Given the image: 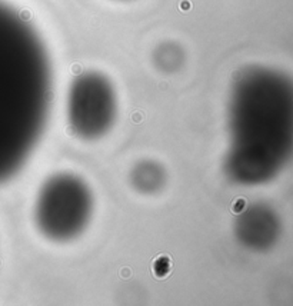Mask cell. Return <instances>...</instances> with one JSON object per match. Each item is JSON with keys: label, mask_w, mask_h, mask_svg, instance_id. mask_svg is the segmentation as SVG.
Masks as SVG:
<instances>
[{"label": "cell", "mask_w": 293, "mask_h": 306, "mask_svg": "<svg viewBox=\"0 0 293 306\" xmlns=\"http://www.w3.org/2000/svg\"><path fill=\"white\" fill-rule=\"evenodd\" d=\"M92 215V190L73 173H56L47 177L36 197V228L52 242L64 243L79 238L87 229Z\"/></svg>", "instance_id": "7a4b0ae2"}, {"label": "cell", "mask_w": 293, "mask_h": 306, "mask_svg": "<svg viewBox=\"0 0 293 306\" xmlns=\"http://www.w3.org/2000/svg\"><path fill=\"white\" fill-rule=\"evenodd\" d=\"M66 116L76 138L87 142L102 139L117 118V97L112 82L99 72L76 76L67 92Z\"/></svg>", "instance_id": "3957f363"}, {"label": "cell", "mask_w": 293, "mask_h": 306, "mask_svg": "<svg viewBox=\"0 0 293 306\" xmlns=\"http://www.w3.org/2000/svg\"><path fill=\"white\" fill-rule=\"evenodd\" d=\"M52 93V64L40 36L0 2V183L19 172L39 143Z\"/></svg>", "instance_id": "6da1fadb"}, {"label": "cell", "mask_w": 293, "mask_h": 306, "mask_svg": "<svg viewBox=\"0 0 293 306\" xmlns=\"http://www.w3.org/2000/svg\"><path fill=\"white\" fill-rule=\"evenodd\" d=\"M130 183L143 195L157 193L166 184V170L155 160L139 162L130 172Z\"/></svg>", "instance_id": "277c9868"}, {"label": "cell", "mask_w": 293, "mask_h": 306, "mask_svg": "<svg viewBox=\"0 0 293 306\" xmlns=\"http://www.w3.org/2000/svg\"><path fill=\"white\" fill-rule=\"evenodd\" d=\"M160 269H163V276L166 275L169 272V269H170V263H169V260L166 259V258H160V259H157L156 262H155V273H156V276H159Z\"/></svg>", "instance_id": "5b68a950"}]
</instances>
